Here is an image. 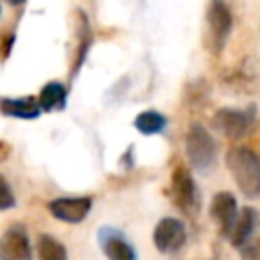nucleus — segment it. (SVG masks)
<instances>
[{
  "mask_svg": "<svg viewBox=\"0 0 260 260\" xmlns=\"http://www.w3.org/2000/svg\"><path fill=\"white\" fill-rule=\"evenodd\" d=\"M16 205V197L12 193L10 183L4 179V175H0V211L4 209H12Z\"/></svg>",
  "mask_w": 260,
  "mask_h": 260,
  "instance_id": "obj_17",
  "label": "nucleus"
},
{
  "mask_svg": "<svg viewBox=\"0 0 260 260\" xmlns=\"http://www.w3.org/2000/svg\"><path fill=\"white\" fill-rule=\"evenodd\" d=\"M254 122H256V106H248L244 110L242 108H219L211 118L213 130H217L221 136L230 140H238L246 136L252 130Z\"/></svg>",
  "mask_w": 260,
  "mask_h": 260,
  "instance_id": "obj_4",
  "label": "nucleus"
},
{
  "mask_svg": "<svg viewBox=\"0 0 260 260\" xmlns=\"http://www.w3.org/2000/svg\"><path fill=\"white\" fill-rule=\"evenodd\" d=\"M39 106L43 112H55V110H65L67 106V87L59 81H49L43 85L39 93Z\"/></svg>",
  "mask_w": 260,
  "mask_h": 260,
  "instance_id": "obj_14",
  "label": "nucleus"
},
{
  "mask_svg": "<svg viewBox=\"0 0 260 260\" xmlns=\"http://www.w3.org/2000/svg\"><path fill=\"white\" fill-rule=\"evenodd\" d=\"M12 43H14V35H10V37H6V39H4V43H2V61H6V57L10 55Z\"/></svg>",
  "mask_w": 260,
  "mask_h": 260,
  "instance_id": "obj_19",
  "label": "nucleus"
},
{
  "mask_svg": "<svg viewBox=\"0 0 260 260\" xmlns=\"http://www.w3.org/2000/svg\"><path fill=\"white\" fill-rule=\"evenodd\" d=\"M26 0H8V4H12V6H20V4H24Z\"/></svg>",
  "mask_w": 260,
  "mask_h": 260,
  "instance_id": "obj_20",
  "label": "nucleus"
},
{
  "mask_svg": "<svg viewBox=\"0 0 260 260\" xmlns=\"http://www.w3.org/2000/svg\"><path fill=\"white\" fill-rule=\"evenodd\" d=\"M152 242H154V248L162 254L179 252L187 242L185 223L177 217H162L152 232Z\"/></svg>",
  "mask_w": 260,
  "mask_h": 260,
  "instance_id": "obj_7",
  "label": "nucleus"
},
{
  "mask_svg": "<svg viewBox=\"0 0 260 260\" xmlns=\"http://www.w3.org/2000/svg\"><path fill=\"white\" fill-rule=\"evenodd\" d=\"M185 154H187V160L191 162V167L197 173H207L215 165L217 144H215L213 136L209 134V130L205 126H201L199 122H193L187 130Z\"/></svg>",
  "mask_w": 260,
  "mask_h": 260,
  "instance_id": "obj_3",
  "label": "nucleus"
},
{
  "mask_svg": "<svg viewBox=\"0 0 260 260\" xmlns=\"http://www.w3.org/2000/svg\"><path fill=\"white\" fill-rule=\"evenodd\" d=\"M171 197L177 209H181L187 217H197L201 209V195L197 183L189 169L177 167L171 177Z\"/></svg>",
  "mask_w": 260,
  "mask_h": 260,
  "instance_id": "obj_5",
  "label": "nucleus"
},
{
  "mask_svg": "<svg viewBox=\"0 0 260 260\" xmlns=\"http://www.w3.org/2000/svg\"><path fill=\"white\" fill-rule=\"evenodd\" d=\"M0 260H32V248L24 225L14 223L2 234Z\"/></svg>",
  "mask_w": 260,
  "mask_h": 260,
  "instance_id": "obj_8",
  "label": "nucleus"
},
{
  "mask_svg": "<svg viewBox=\"0 0 260 260\" xmlns=\"http://www.w3.org/2000/svg\"><path fill=\"white\" fill-rule=\"evenodd\" d=\"M256 219H258V213H256L254 207H244L238 213V219H236L234 230L230 234V242H232L234 248H242L250 240V236L256 228Z\"/></svg>",
  "mask_w": 260,
  "mask_h": 260,
  "instance_id": "obj_13",
  "label": "nucleus"
},
{
  "mask_svg": "<svg viewBox=\"0 0 260 260\" xmlns=\"http://www.w3.org/2000/svg\"><path fill=\"white\" fill-rule=\"evenodd\" d=\"M165 126H167V118L156 110H144L134 118V128L144 136L158 134L165 130Z\"/></svg>",
  "mask_w": 260,
  "mask_h": 260,
  "instance_id": "obj_15",
  "label": "nucleus"
},
{
  "mask_svg": "<svg viewBox=\"0 0 260 260\" xmlns=\"http://www.w3.org/2000/svg\"><path fill=\"white\" fill-rule=\"evenodd\" d=\"M41 106L35 95H24V98H6L0 95V114L8 118H18V120H35L41 116Z\"/></svg>",
  "mask_w": 260,
  "mask_h": 260,
  "instance_id": "obj_11",
  "label": "nucleus"
},
{
  "mask_svg": "<svg viewBox=\"0 0 260 260\" xmlns=\"http://www.w3.org/2000/svg\"><path fill=\"white\" fill-rule=\"evenodd\" d=\"M75 37H77V49H75V59H73V65H71V79L79 73V69H81V65L87 57V51L91 47V41H93L87 16L81 10L75 12Z\"/></svg>",
  "mask_w": 260,
  "mask_h": 260,
  "instance_id": "obj_12",
  "label": "nucleus"
},
{
  "mask_svg": "<svg viewBox=\"0 0 260 260\" xmlns=\"http://www.w3.org/2000/svg\"><path fill=\"white\" fill-rule=\"evenodd\" d=\"M240 250H242V258L244 260H260V238L254 240V242L248 240Z\"/></svg>",
  "mask_w": 260,
  "mask_h": 260,
  "instance_id": "obj_18",
  "label": "nucleus"
},
{
  "mask_svg": "<svg viewBox=\"0 0 260 260\" xmlns=\"http://www.w3.org/2000/svg\"><path fill=\"white\" fill-rule=\"evenodd\" d=\"M238 201L232 193L228 191H219L213 195L211 199V207H209V215L211 219L217 223V230L223 238H230L232 230H234V223L238 219Z\"/></svg>",
  "mask_w": 260,
  "mask_h": 260,
  "instance_id": "obj_10",
  "label": "nucleus"
},
{
  "mask_svg": "<svg viewBox=\"0 0 260 260\" xmlns=\"http://www.w3.org/2000/svg\"><path fill=\"white\" fill-rule=\"evenodd\" d=\"M91 197L81 195V197H57L49 201V211L55 219L65 221V223H79L87 217L91 211Z\"/></svg>",
  "mask_w": 260,
  "mask_h": 260,
  "instance_id": "obj_9",
  "label": "nucleus"
},
{
  "mask_svg": "<svg viewBox=\"0 0 260 260\" xmlns=\"http://www.w3.org/2000/svg\"><path fill=\"white\" fill-rule=\"evenodd\" d=\"M37 252L39 260H69L67 248L51 234H41L37 240Z\"/></svg>",
  "mask_w": 260,
  "mask_h": 260,
  "instance_id": "obj_16",
  "label": "nucleus"
},
{
  "mask_svg": "<svg viewBox=\"0 0 260 260\" xmlns=\"http://www.w3.org/2000/svg\"><path fill=\"white\" fill-rule=\"evenodd\" d=\"M232 30V10L223 0H209L205 10L203 45L211 55H221Z\"/></svg>",
  "mask_w": 260,
  "mask_h": 260,
  "instance_id": "obj_2",
  "label": "nucleus"
},
{
  "mask_svg": "<svg viewBox=\"0 0 260 260\" xmlns=\"http://www.w3.org/2000/svg\"><path fill=\"white\" fill-rule=\"evenodd\" d=\"M225 167L232 173L238 189L254 199L260 197V158L248 146H234L225 154Z\"/></svg>",
  "mask_w": 260,
  "mask_h": 260,
  "instance_id": "obj_1",
  "label": "nucleus"
},
{
  "mask_svg": "<svg viewBox=\"0 0 260 260\" xmlns=\"http://www.w3.org/2000/svg\"><path fill=\"white\" fill-rule=\"evenodd\" d=\"M95 236H98V246L108 260H138L136 248L122 230L112 225H102Z\"/></svg>",
  "mask_w": 260,
  "mask_h": 260,
  "instance_id": "obj_6",
  "label": "nucleus"
}]
</instances>
